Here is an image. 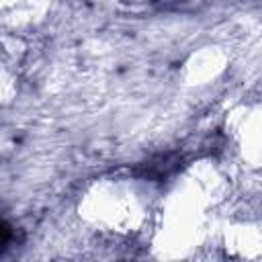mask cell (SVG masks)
Wrapping results in <instances>:
<instances>
[{"label": "cell", "instance_id": "6da1fadb", "mask_svg": "<svg viewBox=\"0 0 262 262\" xmlns=\"http://www.w3.org/2000/svg\"><path fill=\"white\" fill-rule=\"evenodd\" d=\"M92 221L113 231H129L143 219V196L129 180H104L86 199Z\"/></svg>", "mask_w": 262, "mask_h": 262}]
</instances>
